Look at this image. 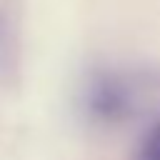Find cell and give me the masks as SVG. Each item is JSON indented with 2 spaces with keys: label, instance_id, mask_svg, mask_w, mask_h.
<instances>
[{
  "label": "cell",
  "instance_id": "cell-1",
  "mask_svg": "<svg viewBox=\"0 0 160 160\" xmlns=\"http://www.w3.org/2000/svg\"><path fill=\"white\" fill-rule=\"evenodd\" d=\"M138 160H160V122L150 130V135L145 138Z\"/></svg>",
  "mask_w": 160,
  "mask_h": 160
}]
</instances>
